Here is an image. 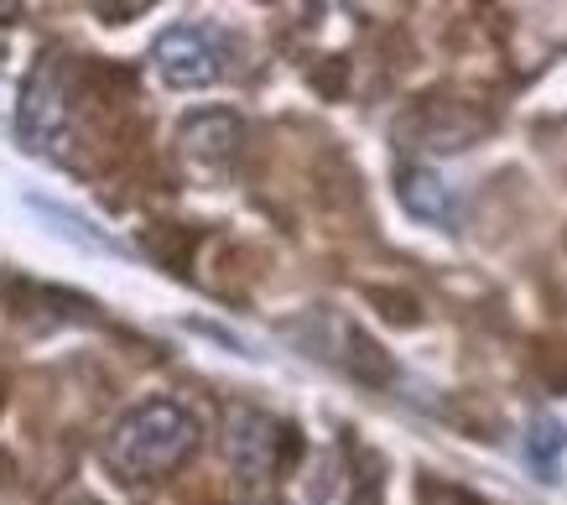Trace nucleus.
<instances>
[{
  "mask_svg": "<svg viewBox=\"0 0 567 505\" xmlns=\"http://www.w3.org/2000/svg\"><path fill=\"white\" fill-rule=\"evenodd\" d=\"M27 204H32L42 219H52V229H58V235H69L73 245H89V250H115V240H110V235H100L94 225H84V219H79L73 209H63V204H48V198H37V193L27 198Z\"/></svg>",
  "mask_w": 567,
  "mask_h": 505,
  "instance_id": "10",
  "label": "nucleus"
},
{
  "mask_svg": "<svg viewBox=\"0 0 567 505\" xmlns=\"http://www.w3.org/2000/svg\"><path fill=\"white\" fill-rule=\"evenodd\" d=\"M563 449H567V427L551 418V412H536L532 427H526V437H520V458L532 464V474L542 480V485H551V480H557Z\"/></svg>",
  "mask_w": 567,
  "mask_h": 505,
  "instance_id": "9",
  "label": "nucleus"
},
{
  "mask_svg": "<svg viewBox=\"0 0 567 505\" xmlns=\"http://www.w3.org/2000/svg\"><path fill=\"white\" fill-rule=\"evenodd\" d=\"M395 198H401V209L412 214V219H422V225L453 229V219H458L453 188H447L432 167H416V162H406V167L395 173Z\"/></svg>",
  "mask_w": 567,
  "mask_h": 505,
  "instance_id": "8",
  "label": "nucleus"
},
{
  "mask_svg": "<svg viewBox=\"0 0 567 505\" xmlns=\"http://www.w3.org/2000/svg\"><path fill=\"white\" fill-rule=\"evenodd\" d=\"M480 131H484V115L458 105V100H422L406 121L395 125L401 146H427V152H464Z\"/></svg>",
  "mask_w": 567,
  "mask_h": 505,
  "instance_id": "6",
  "label": "nucleus"
},
{
  "mask_svg": "<svg viewBox=\"0 0 567 505\" xmlns=\"http://www.w3.org/2000/svg\"><path fill=\"white\" fill-rule=\"evenodd\" d=\"M224 458L245 489L271 485L281 464L292 458V427L276 422L271 412H256V406H235L224 418Z\"/></svg>",
  "mask_w": 567,
  "mask_h": 505,
  "instance_id": "3",
  "label": "nucleus"
},
{
  "mask_svg": "<svg viewBox=\"0 0 567 505\" xmlns=\"http://www.w3.org/2000/svg\"><path fill=\"white\" fill-rule=\"evenodd\" d=\"M385 495V464L344 433L312 470V505H380Z\"/></svg>",
  "mask_w": 567,
  "mask_h": 505,
  "instance_id": "5",
  "label": "nucleus"
},
{
  "mask_svg": "<svg viewBox=\"0 0 567 505\" xmlns=\"http://www.w3.org/2000/svg\"><path fill=\"white\" fill-rule=\"evenodd\" d=\"M0 21H17V6H0Z\"/></svg>",
  "mask_w": 567,
  "mask_h": 505,
  "instance_id": "11",
  "label": "nucleus"
},
{
  "mask_svg": "<svg viewBox=\"0 0 567 505\" xmlns=\"http://www.w3.org/2000/svg\"><path fill=\"white\" fill-rule=\"evenodd\" d=\"M63 131H69V63H63V53H37V63L21 79L17 141L21 152L48 157V152H58Z\"/></svg>",
  "mask_w": 567,
  "mask_h": 505,
  "instance_id": "2",
  "label": "nucleus"
},
{
  "mask_svg": "<svg viewBox=\"0 0 567 505\" xmlns=\"http://www.w3.org/2000/svg\"><path fill=\"white\" fill-rule=\"evenodd\" d=\"M198 449V418L183 401H141L104 437V470L125 485H152L183 470Z\"/></svg>",
  "mask_w": 567,
  "mask_h": 505,
  "instance_id": "1",
  "label": "nucleus"
},
{
  "mask_svg": "<svg viewBox=\"0 0 567 505\" xmlns=\"http://www.w3.org/2000/svg\"><path fill=\"white\" fill-rule=\"evenodd\" d=\"M224 32L204 21H177L152 42V69L167 89H208L224 79Z\"/></svg>",
  "mask_w": 567,
  "mask_h": 505,
  "instance_id": "4",
  "label": "nucleus"
},
{
  "mask_svg": "<svg viewBox=\"0 0 567 505\" xmlns=\"http://www.w3.org/2000/svg\"><path fill=\"white\" fill-rule=\"evenodd\" d=\"M240 141H245V125L229 115V110H198L183 121L177 131V146H183V157L193 167H204V173H224L229 162L240 157Z\"/></svg>",
  "mask_w": 567,
  "mask_h": 505,
  "instance_id": "7",
  "label": "nucleus"
}]
</instances>
